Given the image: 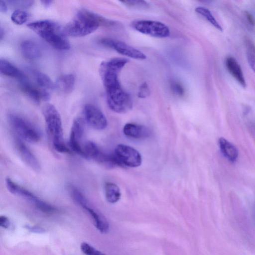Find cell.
<instances>
[{"mask_svg": "<svg viewBox=\"0 0 255 255\" xmlns=\"http://www.w3.org/2000/svg\"><path fill=\"white\" fill-rule=\"evenodd\" d=\"M113 24V21L84 8L80 9L63 29L66 35L82 37L93 32L100 25Z\"/></svg>", "mask_w": 255, "mask_h": 255, "instance_id": "6da1fadb", "label": "cell"}, {"mask_svg": "<svg viewBox=\"0 0 255 255\" xmlns=\"http://www.w3.org/2000/svg\"><path fill=\"white\" fill-rule=\"evenodd\" d=\"M27 26L54 48L62 50L70 49L63 29L53 21L37 20L28 23Z\"/></svg>", "mask_w": 255, "mask_h": 255, "instance_id": "7a4b0ae2", "label": "cell"}, {"mask_svg": "<svg viewBox=\"0 0 255 255\" xmlns=\"http://www.w3.org/2000/svg\"><path fill=\"white\" fill-rule=\"evenodd\" d=\"M42 114L53 148L59 152H70L64 142L61 119L56 108L52 104H47L43 107Z\"/></svg>", "mask_w": 255, "mask_h": 255, "instance_id": "3957f363", "label": "cell"}, {"mask_svg": "<svg viewBox=\"0 0 255 255\" xmlns=\"http://www.w3.org/2000/svg\"><path fill=\"white\" fill-rule=\"evenodd\" d=\"M8 119L12 128L21 139L30 143L39 141L41 134L39 130L30 122L23 117L11 113Z\"/></svg>", "mask_w": 255, "mask_h": 255, "instance_id": "277c9868", "label": "cell"}, {"mask_svg": "<svg viewBox=\"0 0 255 255\" xmlns=\"http://www.w3.org/2000/svg\"><path fill=\"white\" fill-rule=\"evenodd\" d=\"M105 89L107 104L111 110L117 113H125L132 108L131 99L122 88L120 83Z\"/></svg>", "mask_w": 255, "mask_h": 255, "instance_id": "5b68a950", "label": "cell"}, {"mask_svg": "<svg viewBox=\"0 0 255 255\" xmlns=\"http://www.w3.org/2000/svg\"><path fill=\"white\" fill-rule=\"evenodd\" d=\"M5 182L9 192L29 201L39 211L45 213H53L57 211V209L54 206L41 200L28 190L15 183L10 178L7 177Z\"/></svg>", "mask_w": 255, "mask_h": 255, "instance_id": "8992f818", "label": "cell"}, {"mask_svg": "<svg viewBox=\"0 0 255 255\" xmlns=\"http://www.w3.org/2000/svg\"><path fill=\"white\" fill-rule=\"evenodd\" d=\"M113 154L121 167H137L142 162L139 152L134 148L126 144L117 145Z\"/></svg>", "mask_w": 255, "mask_h": 255, "instance_id": "52a82bcc", "label": "cell"}, {"mask_svg": "<svg viewBox=\"0 0 255 255\" xmlns=\"http://www.w3.org/2000/svg\"><path fill=\"white\" fill-rule=\"evenodd\" d=\"M132 27L136 31L151 36L165 38L170 35V30L164 23L151 20H139L133 22Z\"/></svg>", "mask_w": 255, "mask_h": 255, "instance_id": "ba28073f", "label": "cell"}, {"mask_svg": "<svg viewBox=\"0 0 255 255\" xmlns=\"http://www.w3.org/2000/svg\"><path fill=\"white\" fill-rule=\"evenodd\" d=\"M100 43L105 46L114 49L122 55L133 59L143 60L146 58V55L141 51L118 40L104 38L100 39Z\"/></svg>", "mask_w": 255, "mask_h": 255, "instance_id": "9c48e42d", "label": "cell"}, {"mask_svg": "<svg viewBox=\"0 0 255 255\" xmlns=\"http://www.w3.org/2000/svg\"><path fill=\"white\" fill-rule=\"evenodd\" d=\"M85 130V121L77 118L73 121L69 141V146L74 152L84 157L82 139Z\"/></svg>", "mask_w": 255, "mask_h": 255, "instance_id": "30bf717a", "label": "cell"}, {"mask_svg": "<svg viewBox=\"0 0 255 255\" xmlns=\"http://www.w3.org/2000/svg\"><path fill=\"white\" fill-rule=\"evenodd\" d=\"M85 121L92 128L102 130L107 126V119L103 112L92 104H86L83 109Z\"/></svg>", "mask_w": 255, "mask_h": 255, "instance_id": "8fae6325", "label": "cell"}, {"mask_svg": "<svg viewBox=\"0 0 255 255\" xmlns=\"http://www.w3.org/2000/svg\"><path fill=\"white\" fill-rule=\"evenodd\" d=\"M20 88L24 94L36 103L47 101L50 99V94L46 90L36 87L27 79L20 81Z\"/></svg>", "mask_w": 255, "mask_h": 255, "instance_id": "7c38bea8", "label": "cell"}, {"mask_svg": "<svg viewBox=\"0 0 255 255\" xmlns=\"http://www.w3.org/2000/svg\"><path fill=\"white\" fill-rule=\"evenodd\" d=\"M14 142L17 150L25 163L35 171L39 170L40 166L38 160L21 139L15 138Z\"/></svg>", "mask_w": 255, "mask_h": 255, "instance_id": "4fadbf2b", "label": "cell"}, {"mask_svg": "<svg viewBox=\"0 0 255 255\" xmlns=\"http://www.w3.org/2000/svg\"><path fill=\"white\" fill-rule=\"evenodd\" d=\"M90 215L94 222V225L101 233H107L109 230V224L107 219L99 211L91 207L88 201L82 205Z\"/></svg>", "mask_w": 255, "mask_h": 255, "instance_id": "5bb4252c", "label": "cell"}, {"mask_svg": "<svg viewBox=\"0 0 255 255\" xmlns=\"http://www.w3.org/2000/svg\"><path fill=\"white\" fill-rule=\"evenodd\" d=\"M123 132L127 136L134 139H144L150 134L147 127L133 123L126 124L123 128Z\"/></svg>", "mask_w": 255, "mask_h": 255, "instance_id": "9a60e30c", "label": "cell"}, {"mask_svg": "<svg viewBox=\"0 0 255 255\" xmlns=\"http://www.w3.org/2000/svg\"><path fill=\"white\" fill-rule=\"evenodd\" d=\"M225 64L229 72L243 87L246 88L247 84L245 78L237 60L232 56H229L226 59Z\"/></svg>", "mask_w": 255, "mask_h": 255, "instance_id": "2e32d148", "label": "cell"}, {"mask_svg": "<svg viewBox=\"0 0 255 255\" xmlns=\"http://www.w3.org/2000/svg\"><path fill=\"white\" fill-rule=\"evenodd\" d=\"M20 51L22 55L29 60L37 59L41 55L39 45L33 41L30 40H25L21 43Z\"/></svg>", "mask_w": 255, "mask_h": 255, "instance_id": "e0dca14e", "label": "cell"}, {"mask_svg": "<svg viewBox=\"0 0 255 255\" xmlns=\"http://www.w3.org/2000/svg\"><path fill=\"white\" fill-rule=\"evenodd\" d=\"M84 157L91 158L102 163L106 153L103 152L94 142L88 141L83 145Z\"/></svg>", "mask_w": 255, "mask_h": 255, "instance_id": "ac0fdd59", "label": "cell"}, {"mask_svg": "<svg viewBox=\"0 0 255 255\" xmlns=\"http://www.w3.org/2000/svg\"><path fill=\"white\" fill-rule=\"evenodd\" d=\"M75 78L72 74H67L59 76L55 82V88L58 91L67 94L72 91L74 88Z\"/></svg>", "mask_w": 255, "mask_h": 255, "instance_id": "d6986e66", "label": "cell"}, {"mask_svg": "<svg viewBox=\"0 0 255 255\" xmlns=\"http://www.w3.org/2000/svg\"><path fill=\"white\" fill-rule=\"evenodd\" d=\"M0 72L3 75L16 78L19 81L27 79L16 67L4 59L0 60Z\"/></svg>", "mask_w": 255, "mask_h": 255, "instance_id": "ffe728a7", "label": "cell"}, {"mask_svg": "<svg viewBox=\"0 0 255 255\" xmlns=\"http://www.w3.org/2000/svg\"><path fill=\"white\" fill-rule=\"evenodd\" d=\"M219 144L224 156L230 162H235L238 157V151L236 147L224 137L219 138Z\"/></svg>", "mask_w": 255, "mask_h": 255, "instance_id": "44dd1931", "label": "cell"}, {"mask_svg": "<svg viewBox=\"0 0 255 255\" xmlns=\"http://www.w3.org/2000/svg\"><path fill=\"white\" fill-rule=\"evenodd\" d=\"M105 193L107 201L112 204L117 202L121 197L120 188L113 182H107L105 184Z\"/></svg>", "mask_w": 255, "mask_h": 255, "instance_id": "7402d4cb", "label": "cell"}, {"mask_svg": "<svg viewBox=\"0 0 255 255\" xmlns=\"http://www.w3.org/2000/svg\"><path fill=\"white\" fill-rule=\"evenodd\" d=\"M36 82L41 88L45 90H53L55 89V83L46 74L37 71L33 73Z\"/></svg>", "mask_w": 255, "mask_h": 255, "instance_id": "603a6c76", "label": "cell"}, {"mask_svg": "<svg viewBox=\"0 0 255 255\" xmlns=\"http://www.w3.org/2000/svg\"><path fill=\"white\" fill-rule=\"evenodd\" d=\"M195 11L206 19V20H207L216 29L221 31H223L222 27L218 23L211 12L208 8L203 6H198L195 8Z\"/></svg>", "mask_w": 255, "mask_h": 255, "instance_id": "cb8c5ba5", "label": "cell"}, {"mask_svg": "<svg viewBox=\"0 0 255 255\" xmlns=\"http://www.w3.org/2000/svg\"><path fill=\"white\" fill-rule=\"evenodd\" d=\"M28 18V14L21 9L14 10L11 14V21L17 25H21L26 22Z\"/></svg>", "mask_w": 255, "mask_h": 255, "instance_id": "d4e9b609", "label": "cell"}, {"mask_svg": "<svg viewBox=\"0 0 255 255\" xmlns=\"http://www.w3.org/2000/svg\"><path fill=\"white\" fill-rule=\"evenodd\" d=\"M80 249L85 255H107L86 242L81 244Z\"/></svg>", "mask_w": 255, "mask_h": 255, "instance_id": "484cf974", "label": "cell"}, {"mask_svg": "<svg viewBox=\"0 0 255 255\" xmlns=\"http://www.w3.org/2000/svg\"><path fill=\"white\" fill-rule=\"evenodd\" d=\"M121 2L129 7L145 9L148 7V3L143 0H124Z\"/></svg>", "mask_w": 255, "mask_h": 255, "instance_id": "4316f807", "label": "cell"}, {"mask_svg": "<svg viewBox=\"0 0 255 255\" xmlns=\"http://www.w3.org/2000/svg\"><path fill=\"white\" fill-rule=\"evenodd\" d=\"M171 89L174 94L178 96H183L185 91L182 85L176 81H172L170 85Z\"/></svg>", "mask_w": 255, "mask_h": 255, "instance_id": "83f0119b", "label": "cell"}, {"mask_svg": "<svg viewBox=\"0 0 255 255\" xmlns=\"http://www.w3.org/2000/svg\"><path fill=\"white\" fill-rule=\"evenodd\" d=\"M149 95V89L146 83L141 84L138 92L137 96L140 98H145Z\"/></svg>", "mask_w": 255, "mask_h": 255, "instance_id": "f1b7e54d", "label": "cell"}, {"mask_svg": "<svg viewBox=\"0 0 255 255\" xmlns=\"http://www.w3.org/2000/svg\"><path fill=\"white\" fill-rule=\"evenodd\" d=\"M24 228L29 232L34 233L41 234L44 233L45 231V230L44 228L37 226L26 225L24 226Z\"/></svg>", "mask_w": 255, "mask_h": 255, "instance_id": "f546056e", "label": "cell"}, {"mask_svg": "<svg viewBox=\"0 0 255 255\" xmlns=\"http://www.w3.org/2000/svg\"><path fill=\"white\" fill-rule=\"evenodd\" d=\"M0 226L4 229H9L11 228V224L9 219L5 216H0Z\"/></svg>", "mask_w": 255, "mask_h": 255, "instance_id": "4dcf8cb0", "label": "cell"}, {"mask_svg": "<svg viewBox=\"0 0 255 255\" xmlns=\"http://www.w3.org/2000/svg\"><path fill=\"white\" fill-rule=\"evenodd\" d=\"M245 43L248 50V53L255 55V44L253 42L251 39L247 38L245 39Z\"/></svg>", "mask_w": 255, "mask_h": 255, "instance_id": "1f68e13d", "label": "cell"}, {"mask_svg": "<svg viewBox=\"0 0 255 255\" xmlns=\"http://www.w3.org/2000/svg\"><path fill=\"white\" fill-rule=\"evenodd\" d=\"M248 62L252 69L255 73V55L249 53L247 54Z\"/></svg>", "mask_w": 255, "mask_h": 255, "instance_id": "d6a6232c", "label": "cell"}, {"mask_svg": "<svg viewBox=\"0 0 255 255\" xmlns=\"http://www.w3.org/2000/svg\"><path fill=\"white\" fill-rule=\"evenodd\" d=\"M10 2L12 3V4L18 5L19 6H29L31 5L33 1H17V0H12L10 1Z\"/></svg>", "mask_w": 255, "mask_h": 255, "instance_id": "836d02e7", "label": "cell"}, {"mask_svg": "<svg viewBox=\"0 0 255 255\" xmlns=\"http://www.w3.org/2000/svg\"><path fill=\"white\" fill-rule=\"evenodd\" d=\"M245 14L249 23L253 26L255 25V19L252 14L248 11H245Z\"/></svg>", "mask_w": 255, "mask_h": 255, "instance_id": "e575fe53", "label": "cell"}, {"mask_svg": "<svg viewBox=\"0 0 255 255\" xmlns=\"http://www.w3.org/2000/svg\"><path fill=\"white\" fill-rule=\"evenodd\" d=\"M7 5L4 1H0V10L1 12H5L7 11Z\"/></svg>", "mask_w": 255, "mask_h": 255, "instance_id": "d590c367", "label": "cell"}, {"mask_svg": "<svg viewBox=\"0 0 255 255\" xmlns=\"http://www.w3.org/2000/svg\"><path fill=\"white\" fill-rule=\"evenodd\" d=\"M51 0H42L41 1V2L42 4L44 5L45 6H49L51 3H52Z\"/></svg>", "mask_w": 255, "mask_h": 255, "instance_id": "8d00e7d4", "label": "cell"}, {"mask_svg": "<svg viewBox=\"0 0 255 255\" xmlns=\"http://www.w3.org/2000/svg\"><path fill=\"white\" fill-rule=\"evenodd\" d=\"M4 36V32L2 30V28H0V39H2V37Z\"/></svg>", "mask_w": 255, "mask_h": 255, "instance_id": "74e56055", "label": "cell"}]
</instances>
